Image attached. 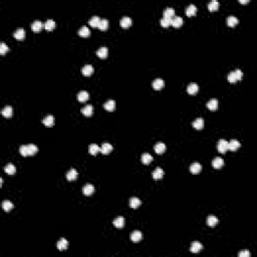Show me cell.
Segmentation results:
<instances>
[{
    "instance_id": "3957f363",
    "label": "cell",
    "mask_w": 257,
    "mask_h": 257,
    "mask_svg": "<svg viewBox=\"0 0 257 257\" xmlns=\"http://www.w3.org/2000/svg\"><path fill=\"white\" fill-rule=\"evenodd\" d=\"M217 149L220 153L225 154L228 151V142L226 140H220L217 144Z\"/></svg>"
},
{
    "instance_id": "7402d4cb",
    "label": "cell",
    "mask_w": 257,
    "mask_h": 257,
    "mask_svg": "<svg viewBox=\"0 0 257 257\" xmlns=\"http://www.w3.org/2000/svg\"><path fill=\"white\" fill-rule=\"evenodd\" d=\"M192 126L197 130H201L204 127V120L202 118H198L192 123Z\"/></svg>"
},
{
    "instance_id": "f546056e",
    "label": "cell",
    "mask_w": 257,
    "mask_h": 257,
    "mask_svg": "<svg viewBox=\"0 0 257 257\" xmlns=\"http://www.w3.org/2000/svg\"><path fill=\"white\" fill-rule=\"evenodd\" d=\"M104 108L106 109V111H113V110H115V108H116V102L113 101V99H110V101H108L106 103H104Z\"/></svg>"
},
{
    "instance_id": "4dcf8cb0",
    "label": "cell",
    "mask_w": 257,
    "mask_h": 257,
    "mask_svg": "<svg viewBox=\"0 0 257 257\" xmlns=\"http://www.w3.org/2000/svg\"><path fill=\"white\" fill-rule=\"evenodd\" d=\"M141 205V200L137 197H133L130 199V207L136 209Z\"/></svg>"
},
{
    "instance_id": "5b68a950",
    "label": "cell",
    "mask_w": 257,
    "mask_h": 257,
    "mask_svg": "<svg viewBox=\"0 0 257 257\" xmlns=\"http://www.w3.org/2000/svg\"><path fill=\"white\" fill-rule=\"evenodd\" d=\"M164 85H165V83H164V81L162 78H156L153 81V83H152V86H153V88L155 90H160L163 88Z\"/></svg>"
},
{
    "instance_id": "60d3db41",
    "label": "cell",
    "mask_w": 257,
    "mask_h": 257,
    "mask_svg": "<svg viewBox=\"0 0 257 257\" xmlns=\"http://www.w3.org/2000/svg\"><path fill=\"white\" fill-rule=\"evenodd\" d=\"M219 7V2L216 1V0H212V1L209 2L208 4V9L210 11H216Z\"/></svg>"
},
{
    "instance_id": "e0dca14e",
    "label": "cell",
    "mask_w": 257,
    "mask_h": 257,
    "mask_svg": "<svg viewBox=\"0 0 257 257\" xmlns=\"http://www.w3.org/2000/svg\"><path fill=\"white\" fill-rule=\"evenodd\" d=\"M81 72H83V74L85 76H92V72H94V67H92V65H90V64H86L83 67Z\"/></svg>"
},
{
    "instance_id": "ee69618b",
    "label": "cell",
    "mask_w": 257,
    "mask_h": 257,
    "mask_svg": "<svg viewBox=\"0 0 257 257\" xmlns=\"http://www.w3.org/2000/svg\"><path fill=\"white\" fill-rule=\"evenodd\" d=\"M99 27L101 30H106L109 27V21L108 19H101V21H99Z\"/></svg>"
},
{
    "instance_id": "bcb514c9",
    "label": "cell",
    "mask_w": 257,
    "mask_h": 257,
    "mask_svg": "<svg viewBox=\"0 0 257 257\" xmlns=\"http://www.w3.org/2000/svg\"><path fill=\"white\" fill-rule=\"evenodd\" d=\"M8 50H9V47L5 44V43H4V42L0 43V53H1L2 55H3V54H5Z\"/></svg>"
},
{
    "instance_id": "7a4b0ae2",
    "label": "cell",
    "mask_w": 257,
    "mask_h": 257,
    "mask_svg": "<svg viewBox=\"0 0 257 257\" xmlns=\"http://www.w3.org/2000/svg\"><path fill=\"white\" fill-rule=\"evenodd\" d=\"M243 76V72L242 70L240 69H235V70H232L230 74H228V81L231 83H234L236 81H240Z\"/></svg>"
},
{
    "instance_id": "ac0fdd59",
    "label": "cell",
    "mask_w": 257,
    "mask_h": 257,
    "mask_svg": "<svg viewBox=\"0 0 257 257\" xmlns=\"http://www.w3.org/2000/svg\"><path fill=\"white\" fill-rule=\"evenodd\" d=\"M155 152H156L157 154L159 155H162L164 152L166 151V145L164 144V143H157L156 145H155Z\"/></svg>"
},
{
    "instance_id": "d4e9b609",
    "label": "cell",
    "mask_w": 257,
    "mask_h": 257,
    "mask_svg": "<svg viewBox=\"0 0 257 257\" xmlns=\"http://www.w3.org/2000/svg\"><path fill=\"white\" fill-rule=\"evenodd\" d=\"M196 12H197V7L194 4H190L187 7V9H186V14H187L188 16H194V15L196 14Z\"/></svg>"
},
{
    "instance_id": "4fadbf2b",
    "label": "cell",
    "mask_w": 257,
    "mask_h": 257,
    "mask_svg": "<svg viewBox=\"0 0 257 257\" xmlns=\"http://www.w3.org/2000/svg\"><path fill=\"white\" fill-rule=\"evenodd\" d=\"M43 26H44V24H43L40 20H35V21H33V23L31 24V28H32V30L34 31V32L40 31Z\"/></svg>"
},
{
    "instance_id": "c3c4849f",
    "label": "cell",
    "mask_w": 257,
    "mask_h": 257,
    "mask_svg": "<svg viewBox=\"0 0 257 257\" xmlns=\"http://www.w3.org/2000/svg\"><path fill=\"white\" fill-rule=\"evenodd\" d=\"M239 3L246 4V3H248V0H239Z\"/></svg>"
},
{
    "instance_id": "5bb4252c",
    "label": "cell",
    "mask_w": 257,
    "mask_h": 257,
    "mask_svg": "<svg viewBox=\"0 0 257 257\" xmlns=\"http://www.w3.org/2000/svg\"><path fill=\"white\" fill-rule=\"evenodd\" d=\"M42 124L46 127H52L54 125V117L51 115H48L42 120Z\"/></svg>"
},
{
    "instance_id": "f1b7e54d",
    "label": "cell",
    "mask_w": 257,
    "mask_h": 257,
    "mask_svg": "<svg viewBox=\"0 0 257 257\" xmlns=\"http://www.w3.org/2000/svg\"><path fill=\"white\" fill-rule=\"evenodd\" d=\"M207 108H208L209 110H211V111L217 110V108H218V101H217V99H210V101L207 103Z\"/></svg>"
},
{
    "instance_id": "277c9868",
    "label": "cell",
    "mask_w": 257,
    "mask_h": 257,
    "mask_svg": "<svg viewBox=\"0 0 257 257\" xmlns=\"http://www.w3.org/2000/svg\"><path fill=\"white\" fill-rule=\"evenodd\" d=\"M88 99H90V94L85 90H81L77 94V101L81 102V103H85Z\"/></svg>"
},
{
    "instance_id": "836d02e7",
    "label": "cell",
    "mask_w": 257,
    "mask_h": 257,
    "mask_svg": "<svg viewBox=\"0 0 257 257\" xmlns=\"http://www.w3.org/2000/svg\"><path fill=\"white\" fill-rule=\"evenodd\" d=\"M77 172L76 171V170L74 169H71V170H69V172H67V179L69 181H74L76 180V179L77 178Z\"/></svg>"
},
{
    "instance_id": "7bdbcfd3",
    "label": "cell",
    "mask_w": 257,
    "mask_h": 257,
    "mask_svg": "<svg viewBox=\"0 0 257 257\" xmlns=\"http://www.w3.org/2000/svg\"><path fill=\"white\" fill-rule=\"evenodd\" d=\"M99 152H101V148H99L97 145L95 144H92L90 146V154L92 155V156H95V155H97Z\"/></svg>"
},
{
    "instance_id": "8fae6325",
    "label": "cell",
    "mask_w": 257,
    "mask_h": 257,
    "mask_svg": "<svg viewBox=\"0 0 257 257\" xmlns=\"http://www.w3.org/2000/svg\"><path fill=\"white\" fill-rule=\"evenodd\" d=\"M142 238H143V235L142 233H141V231H134L133 233L131 234V240L135 243L140 242V241L142 240Z\"/></svg>"
},
{
    "instance_id": "ffe728a7",
    "label": "cell",
    "mask_w": 257,
    "mask_h": 257,
    "mask_svg": "<svg viewBox=\"0 0 257 257\" xmlns=\"http://www.w3.org/2000/svg\"><path fill=\"white\" fill-rule=\"evenodd\" d=\"M132 25V18H130L129 16H124L120 19V26L124 27V28H128Z\"/></svg>"
},
{
    "instance_id": "74e56055",
    "label": "cell",
    "mask_w": 257,
    "mask_h": 257,
    "mask_svg": "<svg viewBox=\"0 0 257 257\" xmlns=\"http://www.w3.org/2000/svg\"><path fill=\"white\" fill-rule=\"evenodd\" d=\"M78 35L83 36V37H88V36L90 35V30L88 29V27L86 26H83L81 29L78 30Z\"/></svg>"
},
{
    "instance_id": "ba28073f",
    "label": "cell",
    "mask_w": 257,
    "mask_h": 257,
    "mask_svg": "<svg viewBox=\"0 0 257 257\" xmlns=\"http://www.w3.org/2000/svg\"><path fill=\"white\" fill-rule=\"evenodd\" d=\"M163 176H164V171L160 167L156 168V170L152 173V177H153V179H155V180H160V179L163 178Z\"/></svg>"
},
{
    "instance_id": "681fc988",
    "label": "cell",
    "mask_w": 257,
    "mask_h": 257,
    "mask_svg": "<svg viewBox=\"0 0 257 257\" xmlns=\"http://www.w3.org/2000/svg\"><path fill=\"white\" fill-rule=\"evenodd\" d=\"M2 184H3V179H0V187H2Z\"/></svg>"
},
{
    "instance_id": "9a60e30c",
    "label": "cell",
    "mask_w": 257,
    "mask_h": 257,
    "mask_svg": "<svg viewBox=\"0 0 257 257\" xmlns=\"http://www.w3.org/2000/svg\"><path fill=\"white\" fill-rule=\"evenodd\" d=\"M81 113H83V115H85V117H90V116L92 115V113H94V108H92V106H90V104H88V106H83V108L81 109Z\"/></svg>"
},
{
    "instance_id": "4316f807",
    "label": "cell",
    "mask_w": 257,
    "mask_h": 257,
    "mask_svg": "<svg viewBox=\"0 0 257 257\" xmlns=\"http://www.w3.org/2000/svg\"><path fill=\"white\" fill-rule=\"evenodd\" d=\"M113 225H115V227H117V228H123L125 225V218L124 217H117L115 220H113Z\"/></svg>"
},
{
    "instance_id": "f6af8a7d",
    "label": "cell",
    "mask_w": 257,
    "mask_h": 257,
    "mask_svg": "<svg viewBox=\"0 0 257 257\" xmlns=\"http://www.w3.org/2000/svg\"><path fill=\"white\" fill-rule=\"evenodd\" d=\"M160 24L163 27H168L169 25H171V24H172V19L167 18V17H163L162 19L160 20Z\"/></svg>"
},
{
    "instance_id": "30bf717a",
    "label": "cell",
    "mask_w": 257,
    "mask_h": 257,
    "mask_svg": "<svg viewBox=\"0 0 257 257\" xmlns=\"http://www.w3.org/2000/svg\"><path fill=\"white\" fill-rule=\"evenodd\" d=\"M109 54V49L106 48V46L103 47H99V49L97 50V55L99 56V58H106Z\"/></svg>"
},
{
    "instance_id": "8992f818",
    "label": "cell",
    "mask_w": 257,
    "mask_h": 257,
    "mask_svg": "<svg viewBox=\"0 0 257 257\" xmlns=\"http://www.w3.org/2000/svg\"><path fill=\"white\" fill-rule=\"evenodd\" d=\"M240 143L237 140H231L230 142H228V150H230L232 152L237 151L240 148Z\"/></svg>"
},
{
    "instance_id": "ab89813d",
    "label": "cell",
    "mask_w": 257,
    "mask_h": 257,
    "mask_svg": "<svg viewBox=\"0 0 257 257\" xmlns=\"http://www.w3.org/2000/svg\"><path fill=\"white\" fill-rule=\"evenodd\" d=\"M152 161H153V157H152L150 154L145 153L142 156V163L145 164V165H149V164L151 163Z\"/></svg>"
},
{
    "instance_id": "d6a6232c",
    "label": "cell",
    "mask_w": 257,
    "mask_h": 257,
    "mask_svg": "<svg viewBox=\"0 0 257 257\" xmlns=\"http://www.w3.org/2000/svg\"><path fill=\"white\" fill-rule=\"evenodd\" d=\"M12 113H13V110H12V108H11L10 106H6L1 111L2 116H3V117H5V118H10L11 116H12Z\"/></svg>"
},
{
    "instance_id": "2e32d148",
    "label": "cell",
    "mask_w": 257,
    "mask_h": 257,
    "mask_svg": "<svg viewBox=\"0 0 257 257\" xmlns=\"http://www.w3.org/2000/svg\"><path fill=\"white\" fill-rule=\"evenodd\" d=\"M13 36L18 40L23 39V38L25 37V30H24L23 28H18L15 30V32L13 33Z\"/></svg>"
},
{
    "instance_id": "8d00e7d4",
    "label": "cell",
    "mask_w": 257,
    "mask_h": 257,
    "mask_svg": "<svg viewBox=\"0 0 257 257\" xmlns=\"http://www.w3.org/2000/svg\"><path fill=\"white\" fill-rule=\"evenodd\" d=\"M4 171H5V173H7L8 175H13L16 172V168L14 167L13 164H8V165H6L5 168H4Z\"/></svg>"
},
{
    "instance_id": "83f0119b",
    "label": "cell",
    "mask_w": 257,
    "mask_h": 257,
    "mask_svg": "<svg viewBox=\"0 0 257 257\" xmlns=\"http://www.w3.org/2000/svg\"><path fill=\"white\" fill-rule=\"evenodd\" d=\"M183 24V18L180 16H174L172 18V24L174 27H180Z\"/></svg>"
},
{
    "instance_id": "52a82bcc",
    "label": "cell",
    "mask_w": 257,
    "mask_h": 257,
    "mask_svg": "<svg viewBox=\"0 0 257 257\" xmlns=\"http://www.w3.org/2000/svg\"><path fill=\"white\" fill-rule=\"evenodd\" d=\"M56 246H57V249L60 250V251H64V250L67 249L69 242H67V240L64 239V238H61V239L57 242Z\"/></svg>"
},
{
    "instance_id": "9c48e42d",
    "label": "cell",
    "mask_w": 257,
    "mask_h": 257,
    "mask_svg": "<svg viewBox=\"0 0 257 257\" xmlns=\"http://www.w3.org/2000/svg\"><path fill=\"white\" fill-rule=\"evenodd\" d=\"M94 192H95V187L92 184H86V185H85V187L83 188V193L85 196H90V195H92Z\"/></svg>"
},
{
    "instance_id": "603a6c76",
    "label": "cell",
    "mask_w": 257,
    "mask_h": 257,
    "mask_svg": "<svg viewBox=\"0 0 257 257\" xmlns=\"http://www.w3.org/2000/svg\"><path fill=\"white\" fill-rule=\"evenodd\" d=\"M202 248H203V246H202L201 243H199V242H194L192 245H191L190 251L192 252V253H198V252L201 251Z\"/></svg>"
},
{
    "instance_id": "7dc6e473",
    "label": "cell",
    "mask_w": 257,
    "mask_h": 257,
    "mask_svg": "<svg viewBox=\"0 0 257 257\" xmlns=\"http://www.w3.org/2000/svg\"><path fill=\"white\" fill-rule=\"evenodd\" d=\"M238 256H239V257H250V256H251V254H250L249 251H242V252H240V253L238 254Z\"/></svg>"
},
{
    "instance_id": "44dd1931",
    "label": "cell",
    "mask_w": 257,
    "mask_h": 257,
    "mask_svg": "<svg viewBox=\"0 0 257 257\" xmlns=\"http://www.w3.org/2000/svg\"><path fill=\"white\" fill-rule=\"evenodd\" d=\"M198 90H199V86H198L197 83H190V85L187 86V92H188V94H190V95L197 94Z\"/></svg>"
},
{
    "instance_id": "d590c367",
    "label": "cell",
    "mask_w": 257,
    "mask_h": 257,
    "mask_svg": "<svg viewBox=\"0 0 257 257\" xmlns=\"http://www.w3.org/2000/svg\"><path fill=\"white\" fill-rule=\"evenodd\" d=\"M44 28L46 29V30L50 31V30H53L54 28H55V22H54L53 19H48L46 22L44 23Z\"/></svg>"
},
{
    "instance_id": "1f68e13d",
    "label": "cell",
    "mask_w": 257,
    "mask_h": 257,
    "mask_svg": "<svg viewBox=\"0 0 257 257\" xmlns=\"http://www.w3.org/2000/svg\"><path fill=\"white\" fill-rule=\"evenodd\" d=\"M175 16V10L174 8L172 7H168L166 8L165 10H164V17H167V18H170V19H172L173 17Z\"/></svg>"
},
{
    "instance_id": "7c38bea8",
    "label": "cell",
    "mask_w": 257,
    "mask_h": 257,
    "mask_svg": "<svg viewBox=\"0 0 257 257\" xmlns=\"http://www.w3.org/2000/svg\"><path fill=\"white\" fill-rule=\"evenodd\" d=\"M111 151H113V146H111V144H109V143H104V144L102 145V147H101V152H102V153H103L104 155H108V154H110Z\"/></svg>"
},
{
    "instance_id": "b9f144b4",
    "label": "cell",
    "mask_w": 257,
    "mask_h": 257,
    "mask_svg": "<svg viewBox=\"0 0 257 257\" xmlns=\"http://www.w3.org/2000/svg\"><path fill=\"white\" fill-rule=\"evenodd\" d=\"M99 21H101V18H99V16H92V18H90V21H88V24L92 27H97L99 26Z\"/></svg>"
},
{
    "instance_id": "484cf974",
    "label": "cell",
    "mask_w": 257,
    "mask_h": 257,
    "mask_svg": "<svg viewBox=\"0 0 257 257\" xmlns=\"http://www.w3.org/2000/svg\"><path fill=\"white\" fill-rule=\"evenodd\" d=\"M238 22H239L238 18L233 16V15H230V16H228V18H227V24H228L229 26H231V27L236 26L238 24Z\"/></svg>"
},
{
    "instance_id": "cb8c5ba5",
    "label": "cell",
    "mask_w": 257,
    "mask_h": 257,
    "mask_svg": "<svg viewBox=\"0 0 257 257\" xmlns=\"http://www.w3.org/2000/svg\"><path fill=\"white\" fill-rule=\"evenodd\" d=\"M202 170V166L200 165L199 163H193L192 165L190 166V171L192 174H198L200 173Z\"/></svg>"
},
{
    "instance_id": "e575fe53",
    "label": "cell",
    "mask_w": 257,
    "mask_h": 257,
    "mask_svg": "<svg viewBox=\"0 0 257 257\" xmlns=\"http://www.w3.org/2000/svg\"><path fill=\"white\" fill-rule=\"evenodd\" d=\"M217 223H218V218L215 217V216L211 215L207 218V225H208V226L214 227L215 225H217Z\"/></svg>"
},
{
    "instance_id": "f35d334b",
    "label": "cell",
    "mask_w": 257,
    "mask_h": 257,
    "mask_svg": "<svg viewBox=\"0 0 257 257\" xmlns=\"http://www.w3.org/2000/svg\"><path fill=\"white\" fill-rule=\"evenodd\" d=\"M2 208H3L4 211L9 212V211L13 209V204L10 201H8V200H5V201L2 202Z\"/></svg>"
},
{
    "instance_id": "d6986e66",
    "label": "cell",
    "mask_w": 257,
    "mask_h": 257,
    "mask_svg": "<svg viewBox=\"0 0 257 257\" xmlns=\"http://www.w3.org/2000/svg\"><path fill=\"white\" fill-rule=\"evenodd\" d=\"M223 165H224V161H223V159L220 158V157H217V158H215L214 160L212 161V166L215 169H220V168L223 167Z\"/></svg>"
},
{
    "instance_id": "6da1fadb",
    "label": "cell",
    "mask_w": 257,
    "mask_h": 257,
    "mask_svg": "<svg viewBox=\"0 0 257 257\" xmlns=\"http://www.w3.org/2000/svg\"><path fill=\"white\" fill-rule=\"evenodd\" d=\"M19 152L22 156L27 157V156H33L38 152V148L33 144H28V145H23L20 147Z\"/></svg>"
}]
</instances>
